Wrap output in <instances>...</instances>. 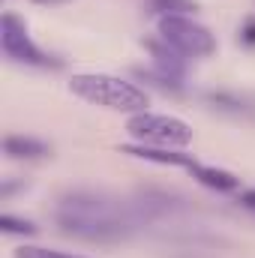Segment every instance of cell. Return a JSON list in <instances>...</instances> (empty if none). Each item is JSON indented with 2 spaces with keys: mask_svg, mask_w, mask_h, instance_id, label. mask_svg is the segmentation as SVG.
<instances>
[{
  "mask_svg": "<svg viewBox=\"0 0 255 258\" xmlns=\"http://www.w3.org/2000/svg\"><path fill=\"white\" fill-rule=\"evenodd\" d=\"M123 153L129 156H138V159H147V162H156V165H180V168H189L192 159L189 153L183 150H168V147H147V144H126Z\"/></svg>",
  "mask_w": 255,
  "mask_h": 258,
  "instance_id": "52a82bcc",
  "label": "cell"
},
{
  "mask_svg": "<svg viewBox=\"0 0 255 258\" xmlns=\"http://www.w3.org/2000/svg\"><path fill=\"white\" fill-rule=\"evenodd\" d=\"M147 48H150L153 69H156L159 81L171 84V87H180L183 78H186V57L180 51H174L168 42H147Z\"/></svg>",
  "mask_w": 255,
  "mask_h": 258,
  "instance_id": "8992f818",
  "label": "cell"
},
{
  "mask_svg": "<svg viewBox=\"0 0 255 258\" xmlns=\"http://www.w3.org/2000/svg\"><path fill=\"white\" fill-rule=\"evenodd\" d=\"M156 30L159 39L183 57H210L216 51V36L210 33V27H204L192 15H159Z\"/></svg>",
  "mask_w": 255,
  "mask_h": 258,
  "instance_id": "277c9868",
  "label": "cell"
},
{
  "mask_svg": "<svg viewBox=\"0 0 255 258\" xmlns=\"http://www.w3.org/2000/svg\"><path fill=\"white\" fill-rule=\"evenodd\" d=\"M0 48L9 60L24 66H39V69H57L60 60L45 54L27 33V24L15 15V12H3L0 15Z\"/></svg>",
  "mask_w": 255,
  "mask_h": 258,
  "instance_id": "5b68a950",
  "label": "cell"
},
{
  "mask_svg": "<svg viewBox=\"0 0 255 258\" xmlns=\"http://www.w3.org/2000/svg\"><path fill=\"white\" fill-rule=\"evenodd\" d=\"M126 132L135 138V144L168 147V150H183L192 141V129L186 120L171 117V114H153V111L129 114Z\"/></svg>",
  "mask_w": 255,
  "mask_h": 258,
  "instance_id": "3957f363",
  "label": "cell"
},
{
  "mask_svg": "<svg viewBox=\"0 0 255 258\" xmlns=\"http://www.w3.org/2000/svg\"><path fill=\"white\" fill-rule=\"evenodd\" d=\"M36 3H66V0H36Z\"/></svg>",
  "mask_w": 255,
  "mask_h": 258,
  "instance_id": "9a60e30c",
  "label": "cell"
},
{
  "mask_svg": "<svg viewBox=\"0 0 255 258\" xmlns=\"http://www.w3.org/2000/svg\"><path fill=\"white\" fill-rule=\"evenodd\" d=\"M246 42H255V21L246 24Z\"/></svg>",
  "mask_w": 255,
  "mask_h": 258,
  "instance_id": "5bb4252c",
  "label": "cell"
},
{
  "mask_svg": "<svg viewBox=\"0 0 255 258\" xmlns=\"http://www.w3.org/2000/svg\"><path fill=\"white\" fill-rule=\"evenodd\" d=\"M153 9L159 15H189V9H195L192 0H153Z\"/></svg>",
  "mask_w": 255,
  "mask_h": 258,
  "instance_id": "7c38bea8",
  "label": "cell"
},
{
  "mask_svg": "<svg viewBox=\"0 0 255 258\" xmlns=\"http://www.w3.org/2000/svg\"><path fill=\"white\" fill-rule=\"evenodd\" d=\"M15 258H87V255L66 252V249H51V246H36V243H21L15 249Z\"/></svg>",
  "mask_w": 255,
  "mask_h": 258,
  "instance_id": "30bf717a",
  "label": "cell"
},
{
  "mask_svg": "<svg viewBox=\"0 0 255 258\" xmlns=\"http://www.w3.org/2000/svg\"><path fill=\"white\" fill-rule=\"evenodd\" d=\"M0 231L3 234H36V225L30 219H21V216H12V213H3L0 216Z\"/></svg>",
  "mask_w": 255,
  "mask_h": 258,
  "instance_id": "8fae6325",
  "label": "cell"
},
{
  "mask_svg": "<svg viewBox=\"0 0 255 258\" xmlns=\"http://www.w3.org/2000/svg\"><path fill=\"white\" fill-rule=\"evenodd\" d=\"M54 222L60 225L63 234H72L78 240H120L129 231V219L120 204H114L111 198L90 189H78L60 198L57 210H54Z\"/></svg>",
  "mask_w": 255,
  "mask_h": 258,
  "instance_id": "6da1fadb",
  "label": "cell"
},
{
  "mask_svg": "<svg viewBox=\"0 0 255 258\" xmlns=\"http://www.w3.org/2000/svg\"><path fill=\"white\" fill-rule=\"evenodd\" d=\"M189 174L207 189H216V192H237L240 189V180L225 171V168H213V165H201V162H192Z\"/></svg>",
  "mask_w": 255,
  "mask_h": 258,
  "instance_id": "ba28073f",
  "label": "cell"
},
{
  "mask_svg": "<svg viewBox=\"0 0 255 258\" xmlns=\"http://www.w3.org/2000/svg\"><path fill=\"white\" fill-rule=\"evenodd\" d=\"M69 90L90 105H102L108 111H126V114L147 111L150 102L144 87L108 72H78L69 78Z\"/></svg>",
  "mask_w": 255,
  "mask_h": 258,
  "instance_id": "7a4b0ae2",
  "label": "cell"
},
{
  "mask_svg": "<svg viewBox=\"0 0 255 258\" xmlns=\"http://www.w3.org/2000/svg\"><path fill=\"white\" fill-rule=\"evenodd\" d=\"M240 204L249 207V210H255V189H243V192H240Z\"/></svg>",
  "mask_w": 255,
  "mask_h": 258,
  "instance_id": "4fadbf2b",
  "label": "cell"
},
{
  "mask_svg": "<svg viewBox=\"0 0 255 258\" xmlns=\"http://www.w3.org/2000/svg\"><path fill=\"white\" fill-rule=\"evenodd\" d=\"M3 153L9 159H42L51 153V147L39 138H30V135H6L3 138Z\"/></svg>",
  "mask_w": 255,
  "mask_h": 258,
  "instance_id": "9c48e42d",
  "label": "cell"
}]
</instances>
